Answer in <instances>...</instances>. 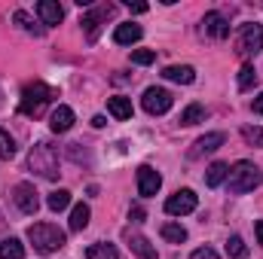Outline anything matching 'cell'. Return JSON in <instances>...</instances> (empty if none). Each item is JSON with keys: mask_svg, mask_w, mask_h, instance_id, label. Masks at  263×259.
<instances>
[{"mask_svg": "<svg viewBox=\"0 0 263 259\" xmlns=\"http://www.w3.org/2000/svg\"><path fill=\"white\" fill-rule=\"evenodd\" d=\"M223 140H227V137H223L220 131H211V134H202V137H199L196 143L190 146V153H187V156H190V159H202V156H208V153H214V149H220V146H223Z\"/></svg>", "mask_w": 263, "mask_h": 259, "instance_id": "8fae6325", "label": "cell"}, {"mask_svg": "<svg viewBox=\"0 0 263 259\" xmlns=\"http://www.w3.org/2000/svg\"><path fill=\"white\" fill-rule=\"evenodd\" d=\"M141 37H144V31H141V25H135V21L117 25V31H114V40H117L120 46H132V43H138Z\"/></svg>", "mask_w": 263, "mask_h": 259, "instance_id": "2e32d148", "label": "cell"}, {"mask_svg": "<svg viewBox=\"0 0 263 259\" xmlns=\"http://www.w3.org/2000/svg\"><path fill=\"white\" fill-rule=\"evenodd\" d=\"M12 18H15V25H22V31H28V34H34V37H43V34H46V28H43V25H34L25 9H18Z\"/></svg>", "mask_w": 263, "mask_h": 259, "instance_id": "603a6c76", "label": "cell"}, {"mask_svg": "<svg viewBox=\"0 0 263 259\" xmlns=\"http://www.w3.org/2000/svg\"><path fill=\"white\" fill-rule=\"evenodd\" d=\"M126 6H129L132 12H147V9H150L147 3H132V0H129V3H126Z\"/></svg>", "mask_w": 263, "mask_h": 259, "instance_id": "d6a6232c", "label": "cell"}, {"mask_svg": "<svg viewBox=\"0 0 263 259\" xmlns=\"http://www.w3.org/2000/svg\"><path fill=\"white\" fill-rule=\"evenodd\" d=\"M227 253H230V259H248V247H245L242 235H230V241H227Z\"/></svg>", "mask_w": 263, "mask_h": 259, "instance_id": "d4e9b609", "label": "cell"}, {"mask_svg": "<svg viewBox=\"0 0 263 259\" xmlns=\"http://www.w3.org/2000/svg\"><path fill=\"white\" fill-rule=\"evenodd\" d=\"M70 125H73V110L67 104H59L52 110V116H49V128L55 134H65V131H70Z\"/></svg>", "mask_w": 263, "mask_h": 259, "instance_id": "5bb4252c", "label": "cell"}, {"mask_svg": "<svg viewBox=\"0 0 263 259\" xmlns=\"http://www.w3.org/2000/svg\"><path fill=\"white\" fill-rule=\"evenodd\" d=\"M202 119H205V107H202V104H190V107L181 113V125H196Z\"/></svg>", "mask_w": 263, "mask_h": 259, "instance_id": "484cf974", "label": "cell"}, {"mask_svg": "<svg viewBox=\"0 0 263 259\" xmlns=\"http://www.w3.org/2000/svg\"><path fill=\"white\" fill-rule=\"evenodd\" d=\"M86 259H120V253H117V247H114V244L98 241V244H92V247L86 250Z\"/></svg>", "mask_w": 263, "mask_h": 259, "instance_id": "44dd1931", "label": "cell"}, {"mask_svg": "<svg viewBox=\"0 0 263 259\" xmlns=\"http://www.w3.org/2000/svg\"><path fill=\"white\" fill-rule=\"evenodd\" d=\"M141 104H144V110H147L150 116H162V113H168V110H172L175 98H172V92H165V89H156V85H150V89L144 92Z\"/></svg>", "mask_w": 263, "mask_h": 259, "instance_id": "8992f818", "label": "cell"}, {"mask_svg": "<svg viewBox=\"0 0 263 259\" xmlns=\"http://www.w3.org/2000/svg\"><path fill=\"white\" fill-rule=\"evenodd\" d=\"M159 186H162L159 171L150 168V165H141V168H138V192L144 195V198H150V195L159 192Z\"/></svg>", "mask_w": 263, "mask_h": 259, "instance_id": "30bf717a", "label": "cell"}, {"mask_svg": "<svg viewBox=\"0 0 263 259\" xmlns=\"http://www.w3.org/2000/svg\"><path fill=\"white\" fill-rule=\"evenodd\" d=\"M92 125H95V128H104V125H107V119H104V116H92Z\"/></svg>", "mask_w": 263, "mask_h": 259, "instance_id": "836d02e7", "label": "cell"}, {"mask_svg": "<svg viewBox=\"0 0 263 259\" xmlns=\"http://www.w3.org/2000/svg\"><path fill=\"white\" fill-rule=\"evenodd\" d=\"M254 232H257V241L263 244V220H257V223H254Z\"/></svg>", "mask_w": 263, "mask_h": 259, "instance_id": "e575fe53", "label": "cell"}, {"mask_svg": "<svg viewBox=\"0 0 263 259\" xmlns=\"http://www.w3.org/2000/svg\"><path fill=\"white\" fill-rule=\"evenodd\" d=\"M132 61L141 64V67H147V64L156 61V52H153V49H135V52H132Z\"/></svg>", "mask_w": 263, "mask_h": 259, "instance_id": "4dcf8cb0", "label": "cell"}, {"mask_svg": "<svg viewBox=\"0 0 263 259\" xmlns=\"http://www.w3.org/2000/svg\"><path fill=\"white\" fill-rule=\"evenodd\" d=\"M46 204H49V210H65L67 204H70V192L67 189H55V192H49V198H46Z\"/></svg>", "mask_w": 263, "mask_h": 259, "instance_id": "4316f807", "label": "cell"}, {"mask_svg": "<svg viewBox=\"0 0 263 259\" xmlns=\"http://www.w3.org/2000/svg\"><path fill=\"white\" fill-rule=\"evenodd\" d=\"M15 156V140L0 128V159H12Z\"/></svg>", "mask_w": 263, "mask_h": 259, "instance_id": "f546056e", "label": "cell"}, {"mask_svg": "<svg viewBox=\"0 0 263 259\" xmlns=\"http://www.w3.org/2000/svg\"><path fill=\"white\" fill-rule=\"evenodd\" d=\"M199 204V198L193 189H178L175 195H168L165 198V213L168 217H187V213H193Z\"/></svg>", "mask_w": 263, "mask_h": 259, "instance_id": "52a82bcc", "label": "cell"}, {"mask_svg": "<svg viewBox=\"0 0 263 259\" xmlns=\"http://www.w3.org/2000/svg\"><path fill=\"white\" fill-rule=\"evenodd\" d=\"M117 6L114 3H104V6H98V9H92V12H86L83 15V31H86V37H89V43H95L98 40V28H101V18H107L110 12H114Z\"/></svg>", "mask_w": 263, "mask_h": 259, "instance_id": "9c48e42d", "label": "cell"}, {"mask_svg": "<svg viewBox=\"0 0 263 259\" xmlns=\"http://www.w3.org/2000/svg\"><path fill=\"white\" fill-rule=\"evenodd\" d=\"M254 82H257V70H254L251 64H245L242 70H239V89L248 92V89H254Z\"/></svg>", "mask_w": 263, "mask_h": 259, "instance_id": "83f0119b", "label": "cell"}, {"mask_svg": "<svg viewBox=\"0 0 263 259\" xmlns=\"http://www.w3.org/2000/svg\"><path fill=\"white\" fill-rule=\"evenodd\" d=\"M254 113H260V116H263V95H260V98H254Z\"/></svg>", "mask_w": 263, "mask_h": 259, "instance_id": "d590c367", "label": "cell"}, {"mask_svg": "<svg viewBox=\"0 0 263 259\" xmlns=\"http://www.w3.org/2000/svg\"><path fill=\"white\" fill-rule=\"evenodd\" d=\"M162 238L172 241V244H184V241H187V229L178 226V223H165V226H162Z\"/></svg>", "mask_w": 263, "mask_h": 259, "instance_id": "cb8c5ba5", "label": "cell"}, {"mask_svg": "<svg viewBox=\"0 0 263 259\" xmlns=\"http://www.w3.org/2000/svg\"><path fill=\"white\" fill-rule=\"evenodd\" d=\"M126 241H129V250L135 253L138 259H159V253H156V247L141 235V232H126Z\"/></svg>", "mask_w": 263, "mask_h": 259, "instance_id": "4fadbf2b", "label": "cell"}, {"mask_svg": "<svg viewBox=\"0 0 263 259\" xmlns=\"http://www.w3.org/2000/svg\"><path fill=\"white\" fill-rule=\"evenodd\" d=\"M0 259H25V244L18 238H3L0 241Z\"/></svg>", "mask_w": 263, "mask_h": 259, "instance_id": "d6986e66", "label": "cell"}, {"mask_svg": "<svg viewBox=\"0 0 263 259\" xmlns=\"http://www.w3.org/2000/svg\"><path fill=\"white\" fill-rule=\"evenodd\" d=\"M107 110H110L114 119H132V101L129 98H123V95L107 98Z\"/></svg>", "mask_w": 263, "mask_h": 259, "instance_id": "ac0fdd59", "label": "cell"}, {"mask_svg": "<svg viewBox=\"0 0 263 259\" xmlns=\"http://www.w3.org/2000/svg\"><path fill=\"white\" fill-rule=\"evenodd\" d=\"M202 31H205L208 37H214V40H223V37H230V21H227L220 12H205Z\"/></svg>", "mask_w": 263, "mask_h": 259, "instance_id": "7c38bea8", "label": "cell"}, {"mask_svg": "<svg viewBox=\"0 0 263 259\" xmlns=\"http://www.w3.org/2000/svg\"><path fill=\"white\" fill-rule=\"evenodd\" d=\"M260 49H263V28L257 25V21L242 25L239 40H236V52H239V55H245V58H251V55H257Z\"/></svg>", "mask_w": 263, "mask_h": 259, "instance_id": "5b68a950", "label": "cell"}, {"mask_svg": "<svg viewBox=\"0 0 263 259\" xmlns=\"http://www.w3.org/2000/svg\"><path fill=\"white\" fill-rule=\"evenodd\" d=\"M242 137H245L248 146H263V128L260 125H245V128H242Z\"/></svg>", "mask_w": 263, "mask_h": 259, "instance_id": "f1b7e54d", "label": "cell"}, {"mask_svg": "<svg viewBox=\"0 0 263 259\" xmlns=\"http://www.w3.org/2000/svg\"><path fill=\"white\" fill-rule=\"evenodd\" d=\"M37 12H40V18H43V28H52V25H59V21L65 18V9H62L55 0H40V3H37Z\"/></svg>", "mask_w": 263, "mask_h": 259, "instance_id": "9a60e30c", "label": "cell"}, {"mask_svg": "<svg viewBox=\"0 0 263 259\" xmlns=\"http://www.w3.org/2000/svg\"><path fill=\"white\" fill-rule=\"evenodd\" d=\"M89 217H92L89 204H77V207L70 210V232H83V229L89 226Z\"/></svg>", "mask_w": 263, "mask_h": 259, "instance_id": "ffe728a7", "label": "cell"}, {"mask_svg": "<svg viewBox=\"0 0 263 259\" xmlns=\"http://www.w3.org/2000/svg\"><path fill=\"white\" fill-rule=\"evenodd\" d=\"M52 98H55V89H52V85H46V82H31V85H25V92H22L18 113H25V116H40V110H43Z\"/></svg>", "mask_w": 263, "mask_h": 259, "instance_id": "3957f363", "label": "cell"}, {"mask_svg": "<svg viewBox=\"0 0 263 259\" xmlns=\"http://www.w3.org/2000/svg\"><path fill=\"white\" fill-rule=\"evenodd\" d=\"M28 241L34 244L37 253H55V250L65 247L67 235L59 226H52V223H34V226L28 229Z\"/></svg>", "mask_w": 263, "mask_h": 259, "instance_id": "7a4b0ae2", "label": "cell"}, {"mask_svg": "<svg viewBox=\"0 0 263 259\" xmlns=\"http://www.w3.org/2000/svg\"><path fill=\"white\" fill-rule=\"evenodd\" d=\"M12 198H15V207L22 210V213H37V207H40V198H37V189H34V183H18L15 189H12Z\"/></svg>", "mask_w": 263, "mask_h": 259, "instance_id": "ba28073f", "label": "cell"}, {"mask_svg": "<svg viewBox=\"0 0 263 259\" xmlns=\"http://www.w3.org/2000/svg\"><path fill=\"white\" fill-rule=\"evenodd\" d=\"M227 174H230V165H223V162H214V165L208 168V174H205V183L214 189V186H220V183L227 180Z\"/></svg>", "mask_w": 263, "mask_h": 259, "instance_id": "7402d4cb", "label": "cell"}, {"mask_svg": "<svg viewBox=\"0 0 263 259\" xmlns=\"http://www.w3.org/2000/svg\"><path fill=\"white\" fill-rule=\"evenodd\" d=\"M263 183V171L254 165V162H236L227 174V186L233 195H245V192H254L257 186Z\"/></svg>", "mask_w": 263, "mask_h": 259, "instance_id": "6da1fadb", "label": "cell"}, {"mask_svg": "<svg viewBox=\"0 0 263 259\" xmlns=\"http://www.w3.org/2000/svg\"><path fill=\"white\" fill-rule=\"evenodd\" d=\"M162 76L165 79H172V82H184V85H190L193 79H196V70L190 64H168L162 70Z\"/></svg>", "mask_w": 263, "mask_h": 259, "instance_id": "e0dca14e", "label": "cell"}, {"mask_svg": "<svg viewBox=\"0 0 263 259\" xmlns=\"http://www.w3.org/2000/svg\"><path fill=\"white\" fill-rule=\"evenodd\" d=\"M28 162H31V168H34L40 177H46V180H55V177H59V149L49 146V143H37V146L31 149Z\"/></svg>", "mask_w": 263, "mask_h": 259, "instance_id": "277c9868", "label": "cell"}, {"mask_svg": "<svg viewBox=\"0 0 263 259\" xmlns=\"http://www.w3.org/2000/svg\"><path fill=\"white\" fill-rule=\"evenodd\" d=\"M190 259H220V256H217L211 247H199V250H193V256Z\"/></svg>", "mask_w": 263, "mask_h": 259, "instance_id": "1f68e13d", "label": "cell"}]
</instances>
